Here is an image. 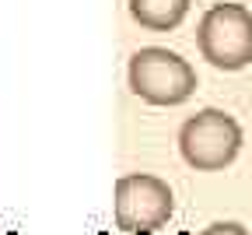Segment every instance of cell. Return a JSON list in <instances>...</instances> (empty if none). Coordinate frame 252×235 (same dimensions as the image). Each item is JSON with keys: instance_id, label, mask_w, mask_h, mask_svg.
I'll use <instances>...</instances> for the list:
<instances>
[{"instance_id": "cell-1", "label": "cell", "mask_w": 252, "mask_h": 235, "mask_svg": "<svg viewBox=\"0 0 252 235\" xmlns=\"http://www.w3.org/2000/svg\"><path fill=\"white\" fill-rule=\"evenodd\" d=\"M112 214H116V228L123 235H161L175 214L172 186L151 172L119 176Z\"/></svg>"}, {"instance_id": "cell-2", "label": "cell", "mask_w": 252, "mask_h": 235, "mask_svg": "<svg viewBox=\"0 0 252 235\" xmlns=\"http://www.w3.org/2000/svg\"><path fill=\"white\" fill-rule=\"evenodd\" d=\"M130 91L147 106H182L196 91V71L165 46H144L130 56Z\"/></svg>"}, {"instance_id": "cell-3", "label": "cell", "mask_w": 252, "mask_h": 235, "mask_svg": "<svg viewBox=\"0 0 252 235\" xmlns=\"http://www.w3.org/2000/svg\"><path fill=\"white\" fill-rule=\"evenodd\" d=\"M179 151L189 169L220 172L242 151V126L224 109H200L179 130Z\"/></svg>"}, {"instance_id": "cell-4", "label": "cell", "mask_w": 252, "mask_h": 235, "mask_svg": "<svg viewBox=\"0 0 252 235\" xmlns=\"http://www.w3.org/2000/svg\"><path fill=\"white\" fill-rule=\"evenodd\" d=\"M196 46L217 71H242L252 63V11L242 4H214L196 28Z\"/></svg>"}, {"instance_id": "cell-5", "label": "cell", "mask_w": 252, "mask_h": 235, "mask_svg": "<svg viewBox=\"0 0 252 235\" xmlns=\"http://www.w3.org/2000/svg\"><path fill=\"white\" fill-rule=\"evenodd\" d=\"M130 14L147 32H172L189 14V0H130Z\"/></svg>"}, {"instance_id": "cell-6", "label": "cell", "mask_w": 252, "mask_h": 235, "mask_svg": "<svg viewBox=\"0 0 252 235\" xmlns=\"http://www.w3.org/2000/svg\"><path fill=\"white\" fill-rule=\"evenodd\" d=\"M200 235H252L245 225H238V221H214V225H207Z\"/></svg>"}]
</instances>
